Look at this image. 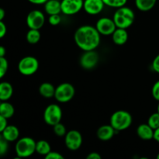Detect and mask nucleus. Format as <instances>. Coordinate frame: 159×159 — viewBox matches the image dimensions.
I'll list each match as a JSON object with an SVG mask.
<instances>
[{"mask_svg":"<svg viewBox=\"0 0 159 159\" xmlns=\"http://www.w3.org/2000/svg\"><path fill=\"white\" fill-rule=\"evenodd\" d=\"M5 15H6V12H5V10L2 8H1V9H0V21H1V20H3Z\"/></svg>","mask_w":159,"mask_h":159,"instance_id":"obj_40","label":"nucleus"},{"mask_svg":"<svg viewBox=\"0 0 159 159\" xmlns=\"http://www.w3.org/2000/svg\"><path fill=\"white\" fill-rule=\"evenodd\" d=\"M15 113V108L10 102L7 101H2L0 104V116L9 119L12 117Z\"/></svg>","mask_w":159,"mask_h":159,"instance_id":"obj_21","label":"nucleus"},{"mask_svg":"<svg viewBox=\"0 0 159 159\" xmlns=\"http://www.w3.org/2000/svg\"><path fill=\"white\" fill-rule=\"evenodd\" d=\"M154 140L159 143V127L155 129V132H154Z\"/></svg>","mask_w":159,"mask_h":159,"instance_id":"obj_38","label":"nucleus"},{"mask_svg":"<svg viewBox=\"0 0 159 159\" xmlns=\"http://www.w3.org/2000/svg\"><path fill=\"white\" fill-rule=\"evenodd\" d=\"M96 28L101 35L110 36L113 34L117 27L113 19L109 17H102L96 22Z\"/></svg>","mask_w":159,"mask_h":159,"instance_id":"obj_11","label":"nucleus"},{"mask_svg":"<svg viewBox=\"0 0 159 159\" xmlns=\"http://www.w3.org/2000/svg\"><path fill=\"white\" fill-rule=\"evenodd\" d=\"M6 54V48L3 46L0 47V57H5Z\"/></svg>","mask_w":159,"mask_h":159,"instance_id":"obj_39","label":"nucleus"},{"mask_svg":"<svg viewBox=\"0 0 159 159\" xmlns=\"http://www.w3.org/2000/svg\"><path fill=\"white\" fill-rule=\"evenodd\" d=\"M112 39L115 44L124 45L127 43L128 40V34L126 29L123 28H116V30L112 34Z\"/></svg>","mask_w":159,"mask_h":159,"instance_id":"obj_17","label":"nucleus"},{"mask_svg":"<svg viewBox=\"0 0 159 159\" xmlns=\"http://www.w3.org/2000/svg\"><path fill=\"white\" fill-rule=\"evenodd\" d=\"M116 132V130L110 124L109 125L101 126L96 131V136L100 141H107L113 138Z\"/></svg>","mask_w":159,"mask_h":159,"instance_id":"obj_14","label":"nucleus"},{"mask_svg":"<svg viewBox=\"0 0 159 159\" xmlns=\"http://www.w3.org/2000/svg\"><path fill=\"white\" fill-rule=\"evenodd\" d=\"M148 124H149L151 127L155 130L159 127V113L158 111L156 113H154L149 116L148 120Z\"/></svg>","mask_w":159,"mask_h":159,"instance_id":"obj_26","label":"nucleus"},{"mask_svg":"<svg viewBox=\"0 0 159 159\" xmlns=\"http://www.w3.org/2000/svg\"><path fill=\"white\" fill-rule=\"evenodd\" d=\"M99 59V54L95 50L84 51L80 57V65L85 69H92L96 66Z\"/></svg>","mask_w":159,"mask_h":159,"instance_id":"obj_12","label":"nucleus"},{"mask_svg":"<svg viewBox=\"0 0 159 159\" xmlns=\"http://www.w3.org/2000/svg\"><path fill=\"white\" fill-rule=\"evenodd\" d=\"M61 12L67 16H73L83 9L84 0H61Z\"/></svg>","mask_w":159,"mask_h":159,"instance_id":"obj_10","label":"nucleus"},{"mask_svg":"<svg viewBox=\"0 0 159 159\" xmlns=\"http://www.w3.org/2000/svg\"><path fill=\"white\" fill-rule=\"evenodd\" d=\"M1 137H2L8 142H13L17 141L20 137V130L14 125H8L2 131H1Z\"/></svg>","mask_w":159,"mask_h":159,"instance_id":"obj_15","label":"nucleus"},{"mask_svg":"<svg viewBox=\"0 0 159 159\" xmlns=\"http://www.w3.org/2000/svg\"><path fill=\"white\" fill-rule=\"evenodd\" d=\"M9 62L5 57H0V78H3L7 73Z\"/></svg>","mask_w":159,"mask_h":159,"instance_id":"obj_28","label":"nucleus"},{"mask_svg":"<svg viewBox=\"0 0 159 159\" xmlns=\"http://www.w3.org/2000/svg\"><path fill=\"white\" fill-rule=\"evenodd\" d=\"M13 94V87L9 82H2L0 83V100L8 101Z\"/></svg>","mask_w":159,"mask_h":159,"instance_id":"obj_19","label":"nucleus"},{"mask_svg":"<svg viewBox=\"0 0 159 159\" xmlns=\"http://www.w3.org/2000/svg\"><path fill=\"white\" fill-rule=\"evenodd\" d=\"M27 1L34 5H44L48 0H27Z\"/></svg>","mask_w":159,"mask_h":159,"instance_id":"obj_37","label":"nucleus"},{"mask_svg":"<svg viewBox=\"0 0 159 159\" xmlns=\"http://www.w3.org/2000/svg\"><path fill=\"white\" fill-rule=\"evenodd\" d=\"M56 88L50 82H43L39 87V93L43 97L51 99L54 97Z\"/></svg>","mask_w":159,"mask_h":159,"instance_id":"obj_20","label":"nucleus"},{"mask_svg":"<svg viewBox=\"0 0 159 159\" xmlns=\"http://www.w3.org/2000/svg\"><path fill=\"white\" fill-rule=\"evenodd\" d=\"M37 142L30 137H24L17 140L15 145L16 158H24L30 157L36 152Z\"/></svg>","mask_w":159,"mask_h":159,"instance_id":"obj_4","label":"nucleus"},{"mask_svg":"<svg viewBox=\"0 0 159 159\" xmlns=\"http://www.w3.org/2000/svg\"><path fill=\"white\" fill-rule=\"evenodd\" d=\"M100 35L96 26L83 25L79 26L75 32V42L83 51H93L100 43Z\"/></svg>","mask_w":159,"mask_h":159,"instance_id":"obj_1","label":"nucleus"},{"mask_svg":"<svg viewBox=\"0 0 159 159\" xmlns=\"http://www.w3.org/2000/svg\"><path fill=\"white\" fill-rule=\"evenodd\" d=\"M26 21L30 29L40 30L45 23V16L40 10L34 9L28 13Z\"/></svg>","mask_w":159,"mask_h":159,"instance_id":"obj_8","label":"nucleus"},{"mask_svg":"<svg viewBox=\"0 0 159 159\" xmlns=\"http://www.w3.org/2000/svg\"><path fill=\"white\" fill-rule=\"evenodd\" d=\"M133 118L131 114L126 110H117L112 114L110 123L116 131L127 130L131 126Z\"/></svg>","mask_w":159,"mask_h":159,"instance_id":"obj_3","label":"nucleus"},{"mask_svg":"<svg viewBox=\"0 0 159 159\" xmlns=\"http://www.w3.org/2000/svg\"><path fill=\"white\" fill-rule=\"evenodd\" d=\"M105 6L111 8H120L124 6L127 2V0H102Z\"/></svg>","mask_w":159,"mask_h":159,"instance_id":"obj_25","label":"nucleus"},{"mask_svg":"<svg viewBox=\"0 0 159 159\" xmlns=\"http://www.w3.org/2000/svg\"><path fill=\"white\" fill-rule=\"evenodd\" d=\"M48 22L52 26H57L61 22V17L60 14H54V15L49 16L48 18Z\"/></svg>","mask_w":159,"mask_h":159,"instance_id":"obj_30","label":"nucleus"},{"mask_svg":"<svg viewBox=\"0 0 159 159\" xmlns=\"http://www.w3.org/2000/svg\"><path fill=\"white\" fill-rule=\"evenodd\" d=\"M51 152V144L45 140H40L36 144V152L43 156H46L49 152Z\"/></svg>","mask_w":159,"mask_h":159,"instance_id":"obj_23","label":"nucleus"},{"mask_svg":"<svg viewBox=\"0 0 159 159\" xmlns=\"http://www.w3.org/2000/svg\"><path fill=\"white\" fill-rule=\"evenodd\" d=\"M39 68V61L33 56H26L20 61L18 70L20 74L25 76H30L35 74Z\"/></svg>","mask_w":159,"mask_h":159,"instance_id":"obj_6","label":"nucleus"},{"mask_svg":"<svg viewBox=\"0 0 159 159\" xmlns=\"http://www.w3.org/2000/svg\"><path fill=\"white\" fill-rule=\"evenodd\" d=\"M40 40V33L39 30L30 29L26 34V40L30 44H36Z\"/></svg>","mask_w":159,"mask_h":159,"instance_id":"obj_24","label":"nucleus"},{"mask_svg":"<svg viewBox=\"0 0 159 159\" xmlns=\"http://www.w3.org/2000/svg\"><path fill=\"white\" fill-rule=\"evenodd\" d=\"M152 67L155 72L159 74V54L154 58L153 61H152Z\"/></svg>","mask_w":159,"mask_h":159,"instance_id":"obj_33","label":"nucleus"},{"mask_svg":"<svg viewBox=\"0 0 159 159\" xmlns=\"http://www.w3.org/2000/svg\"><path fill=\"white\" fill-rule=\"evenodd\" d=\"M105 6L102 0H84L83 9L89 15H98Z\"/></svg>","mask_w":159,"mask_h":159,"instance_id":"obj_13","label":"nucleus"},{"mask_svg":"<svg viewBox=\"0 0 159 159\" xmlns=\"http://www.w3.org/2000/svg\"><path fill=\"white\" fill-rule=\"evenodd\" d=\"M157 110H157V111H158V113H159V103H158V108H157Z\"/></svg>","mask_w":159,"mask_h":159,"instance_id":"obj_41","label":"nucleus"},{"mask_svg":"<svg viewBox=\"0 0 159 159\" xmlns=\"http://www.w3.org/2000/svg\"><path fill=\"white\" fill-rule=\"evenodd\" d=\"M102 157L97 152H91L86 156V159H101Z\"/></svg>","mask_w":159,"mask_h":159,"instance_id":"obj_36","label":"nucleus"},{"mask_svg":"<svg viewBox=\"0 0 159 159\" xmlns=\"http://www.w3.org/2000/svg\"><path fill=\"white\" fill-rule=\"evenodd\" d=\"M154 130L149 126L148 124H142L139 125L137 128V134L141 139L144 141L154 139Z\"/></svg>","mask_w":159,"mask_h":159,"instance_id":"obj_16","label":"nucleus"},{"mask_svg":"<svg viewBox=\"0 0 159 159\" xmlns=\"http://www.w3.org/2000/svg\"><path fill=\"white\" fill-rule=\"evenodd\" d=\"M135 14L130 8L122 6L118 8L113 14V20L117 28L127 29L134 22Z\"/></svg>","mask_w":159,"mask_h":159,"instance_id":"obj_2","label":"nucleus"},{"mask_svg":"<svg viewBox=\"0 0 159 159\" xmlns=\"http://www.w3.org/2000/svg\"><path fill=\"white\" fill-rule=\"evenodd\" d=\"M44 158L46 159H64V156L62 155H61L60 153H58V152H52L51 151Z\"/></svg>","mask_w":159,"mask_h":159,"instance_id":"obj_32","label":"nucleus"},{"mask_svg":"<svg viewBox=\"0 0 159 159\" xmlns=\"http://www.w3.org/2000/svg\"><path fill=\"white\" fill-rule=\"evenodd\" d=\"M6 33H7V27L3 20L0 21V37L3 38L6 36Z\"/></svg>","mask_w":159,"mask_h":159,"instance_id":"obj_34","label":"nucleus"},{"mask_svg":"<svg viewBox=\"0 0 159 159\" xmlns=\"http://www.w3.org/2000/svg\"><path fill=\"white\" fill-rule=\"evenodd\" d=\"M157 158L159 159V153L158 154V155H157Z\"/></svg>","mask_w":159,"mask_h":159,"instance_id":"obj_42","label":"nucleus"},{"mask_svg":"<svg viewBox=\"0 0 159 159\" xmlns=\"http://www.w3.org/2000/svg\"><path fill=\"white\" fill-rule=\"evenodd\" d=\"M53 130H54V133L58 137H65L67 134L66 127L61 122L53 126Z\"/></svg>","mask_w":159,"mask_h":159,"instance_id":"obj_27","label":"nucleus"},{"mask_svg":"<svg viewBox=\"0 0 159 159\" xmlns=\"http://www.w3.org/2000/svg\"><path fill=\"white\" fill-rule=\"evenodd\" d=\"M75 94V89L68 82H64L56 87L54 98L56 100L61 103H65L74 98Z\"/></svg>","mask_w":159,"mask_h":159,"instance_id":"obj_5","label":"nucleus"},{"mask_svg":"<svg viewBox=\"0 0 159 159\" xmlns=\"http://www.w3.org/2000/svg\"><path fill=\"white\" fill-rule=\"evenodd\" d=\"M58 1H61V0H58Z\"/></svg>","mask_w":159,"mask_h":159,"instance_id":"obj_43","label":"nucleus"},{"mask_svg":"<svg viewBox=\"0 0 159 159\" xmlns=\"http://www.w3.org/2000/svg\"><path fill=\"white\" fill-rule=\"evenodd\" d=\"M9 148V142L5 140L2 137L0 138V155L3 156L6 152H8Z\"/></svg>","mask_w":159,"mask_h":159,"instance_id":"obj_29","label":"nucleus"},{"mask_svg":"<svg viewBox=\"0 0 159 159\" xmlns=\"http://www.w3.org/2000/svg\"><path fill=\"white\" fill-rule=\"evenodd\" d=\"M7 120V118L0 116V132L2 131V130L8 126Z\"/></svg>","mask_w":159,"mask_h":159,"instance_id":"obj_35","label":"nucleus"},{"mask_svg":"<svg viewBox=\"0 0 159 159\" xmlns=\"http://www.w3.org/2000/svg\"><path fill=\"white\" fill-rule=\"evenodd\" d=\"M152 94L154 99L159 102V80L157 81L152 86Z\"/></svg>","mask_w":159,"mask_h":159,"instance_id":"obj_31","label":"nucleus"},{"mask_svg":"<svg viewBox=\"0 0 159 159\" xmlns=\"http://www.w3.org/2000/svg\"><path fill=\"white\" fill-rule=\"evenodd\" d=\"M44 10L49 16L60 14L61 12V4L58 0H48L44 4Z\"/></svg>","mask_w":159,"mask_h":159,"instance_id":"obj_18","label":"nucleus"},{"mask_svg":"<svg viewBox=\"0 0 159 159\" xmlns=\"http://www.w3.org/2000/svg\"><path fill=\"white\" fill-rule=\"evenodd\" d=\"M157 0H135V6L141 12H148L155 7Z\"/></svg>","mask_w":159,"mask_h":159,"instance_id":"obj_22","label":"nucleus"},{"mask_svg":"<svg viewBox=\"0 0 159 159\" xmlns=\"http://www.w3.org/2000/svg\"><path fill=\"white\" fill-rule=\"evenodd\" d=\"M82 136L79 131L76 130H71L67 132L65 136V146L70 151H77L82 147Z\"/></svg>","mask_w":159,"mask_h":159,"instance_id":"obj_9","label":"nucleus"},{"mask_svg":"<svg viewBox=\"0 0 159 159\" xmlns=\"http://www.w3.org/2000/svg\"><path fill=\"white\" fill-rule=\"evenodd\" d=\"M62 110L57 104H50L43 111V120L48 125L54 126L61 121Z\"/></svg>","mask_w":159,"mask_h":159,"instance_id":"obj_7","label":"nucleus"}]
</instances>
